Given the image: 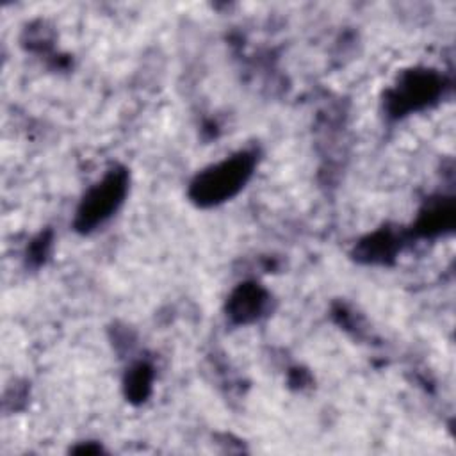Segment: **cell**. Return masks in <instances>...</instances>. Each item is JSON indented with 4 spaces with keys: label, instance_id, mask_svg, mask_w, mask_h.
<instances>
[{
    "label": "cell",
    "instance_id": "1",
    "mask_svg": "<svg viewBox=\"0 0 456 456\" xmlns=\"http://www.w3.org/2000/svg\"><path fill=\"white\" fill-rule=\"evenodd\" d=\"M255 167V155L240 151L203 169L191 183L189 196L201 207L217 205L235 196L249 180Z\"/></svg>",
    "mask_w": 456,
    "mask_h": 456
},
{
    "label": "cell",
    "instance_id": "2",
    "mask_svg": "<svg viewBox=\"0 0 456 456\" xmlns=\"http://www.w3.org/2000/svg\"><path fill=\"white\" fill-rule=\"evenodd\" d=\"M128 191V173L123 167H112L82 198L75 226L78 232H91L105 223L123 203Z\"/></svg>",
    "mask_w": 456,
    "mask_h": 456
},
{
    "label": "cell",
    "instance_id": "3",
    "mask_svg": "<svg viewBox=\"0 0 456 456\" xmlns=\"http://www.w3.org/2000/svg\"><path fill=\"white\" fill-rule=\"evenodd\" d=\"M444 91V78L433 69H410L387 93L385 105L390 116L401 118L435 103Z\"/></svg>",
    "mask_w": 456,
    "mask_h": 456
},
{
    "label": "cell",
    "instance_id": "4",
    "mask_svg": "<svg viewBox=\"0 0 456 456\" xmlns=\"http://www.w3.org/2000/svg\"><path fill=\"white\" fill-rule=\"evenodd\" d=\"M269 294L256 283L239 285L228 299L226 312L233 322L248 324L260 319L269 305Z\"/></svg>",
    "mask_w": 456,
    "mask_h": 456
},
{
    "label": "cell",
    "instance_id": "5",
    "mask_svg": "<svg viewBox=\"0 0 456 456\" xmlns=\"http://www.w3.org/2000/svg\"><path fill=\"white\" fill-rule=\"evenodd\" d=\"M401 248V239L390 230H379L363 240H360L354 255L362 262L369 264H385L388 262Z\"/></svg>",
    "mask_w": 456,
    "mask_h": 456
},
{
    "label": "cell",
    "instance_id": "6",
    "mask_svg": "<svg viewBox=\"0 0 456 456\" xmlns=\"http://www.w3.org/2000/svg\"><path fill=\"white\" fill-rule=\"evenodd\" d=\"M454 224V205L452 200L435 201L424 210L417 223V232L422 235L442 233L444 230H451Z\"/></svg>",
    "mask_w": 456,
    "mask_h": 456
},
{
    "label": "cell",
    "instance_id": "7",
    "mask_svg": "<svg viewBox=\"0 0 456 456\" xmlns=\"http://www.w3.org/2000/svg\"><path fill=\"white\" fill-rule=\"evenodd\" d=\"M151 381H153V369L146 362L135 363L125 379V390L126 397L134 403H142L151 390Z\"/></svg>",
    "mask_w": 456,
    "mask_h": 456
},
{
    "label": "cell",
    "instance_id": "8",
    "mask_svg": "<svg viewBox=\"0 0 456 456\" xmlns=\"http://www.w3.org/2000/svg\"><path fill=\"white\" fill-rule=\"evenodd\" d=\"M48 248H50V239H48L46 235H41L39 239H36L34 244H32V248H30V255H28L30 260L41 262V260L46 256Z\"/></svg>",
    "mask_w": 456,
    "mask_h": 456
}]
</instances>
